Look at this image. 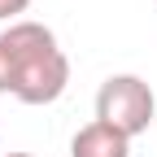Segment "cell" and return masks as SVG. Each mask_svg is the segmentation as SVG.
Instances as JSON below:
<instances>
[{
  "label": "cell",
  "instance_id": "6da1fadb",
  "mask_svg": "<svg viewBox=\"0 0 157 157\" xmlns=\"http://www.w3.org/2000/svg\"><path fill=\"white\" fill-rule=\"evenodd\" d=\"M0 48L9 61V96L22 105H52L66 92L70 61L44 22H9V31H0Z\"/></svg>",
  "mask_w": 157,
  "mask_h": 157
},
{
  "label": "cell",
  "instance_id": "7a4b0ae2",
  "mask_svg": "<svg viewBox=\"0 0 157 157\" xmlns=\"http://www.w3.org/2000/svg\"><path fill=\"white\" fill-rule=\"evenodd\" d=\"M153 113H157V96L140 74H109L96 92V122L122 131L127 140L153 127Z\"/></svg>",
  "mask_w": 157,
  "mask_h": 157
},
{
  "label": "cell",
  "instance_id": "277c9868",
  "mask_svg": "<svg viewBox=\"0 0 157 157\" xmlns=\"http://www.w3.org/2000/svg\"><path fill=\"white\" fill-rule=\"evenodd\" d=\"M26 5H31V0H0V22H9V17L26 13Z\"/></svg>",
  "mask_w": 157,
  "mask_h": 157
},
{
  "label": "cell",
  "instance_id": "3957f363",
  "mask_svg": "<svg viewBox=\"0 0 157 157\" xmlns=\"http://www.w3.org/2000/svg\"><path fill=\"white\" fill-rule=\"evenodd\" d=\"M70 157H131V140H127L122 131H113V127H105V122L92 118L87 127L74 131Z\"/></svg>",
  "mask_w": 157,
  "mask_h": 157
},
{
  "label": "cell",
  "instance_id": "5b68a950",
  "mask_svg": "<svg viewBox=\"0 0 157 157\" xmlns=\"http://www.w3.org/2000/svg\"><path fill=\"white\" fill-rule=\"evenodd\" d=\"M5 157H35V153H5Z\"/></svg>",
  "mask_w": 157,
  "mask_h": 157
}]
</instances>
